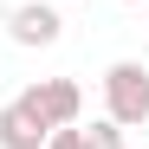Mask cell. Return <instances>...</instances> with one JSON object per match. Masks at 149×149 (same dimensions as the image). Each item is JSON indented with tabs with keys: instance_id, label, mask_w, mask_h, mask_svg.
Here are the masks:
<instances>
[{
	"instance_id": "6da1fadb",
	"label": "cell",
	"mask_w": 149,
	"mask_h": 149,
	"mask_svg": "<svg viewBox=\"0 0 149 149\" xmlns=\"http://www.w3.org/2000/svg\"><path fill=\"white\" fill-rule=\"evenodd\" d=\"M104 117L123 123V130H143V123H149V65L117 58L104 71Z\"/></svg>"
},
{
	"instance_id": "7a4b0ae2",
	"label": "cell",
	"mask_w": 149,
	"mask_h": 149,
	"mask_svg": "<svg viewBox=\"0 0 149 149\" xmlns=\"http://www.w3.org/2000/svg\"><path fill=\"white\" fill-rule=\"evenodd\" d=\"M19 104H26L45 130H58V123H78L84 117V91H78V78H39V84L19 91Z\"/></svg>"
},
{
	"instance_id": "3957f363",
	"label": "cell",
	"mask_w": 149,
	"mask_h": 149,
	"mask_svg": "<svg viewBox=\"0 0 149 149\" xmlns=\"http://www.w3.org/2000/svg\"><path fill=\"white\" fill-rule=\"evenodd\" d=\"M7 33H13V45H58L65 19H58V7H45V0H19L7 13Z\"/></svg>"
},
{
	"instance_id": "52a82bcc",
	"label": "cell",
	"mask_w": 149,
	"mask_h": 149,
	"mask_svg": "<svg viewBox=\"0 0 149 149\" xmlns=\"http://www.w3.org/2000/svg\"><path fill=\"white\" fill-rule=\"evenodd\" d=\"M123 7H143V0H123Z\"/></svg>"
},
{
	"instance_id": "8992f818",
	"label": "cell",
	"mask_w": 149,
	"mask_h": 149,
	"mask_svg": "<svg viewBox=\"0 0 149 149\" xmlns=\"http://www.w3.org/2000/svg\"><path fill=\"white\" fill-rule=\"evenodd\" d=\"M45 149H84V143H78V123H58V130L45 136Z\"/></svg>"
},
{
	"instance_id": "277c9868",
	"label": "cell",
	"mask_w": 149,
	"mask_h": 149,
	"mask_svg": "<svg viewBox=\"0 0 149 149\" xmlns=\"http://www.w3.org/2000/svg\"><path fill=\"white\" fill-rule=\"evenodd\" d=\"M45 136H52V130H45L19 97H13V104H0V149H45Z\"/></svg>"
},
{
	"instance_id": "5b68a950",
	"label": "cell",
	"mask_w": 149,
	"mask_h": 149,
	"mask_svg": "<svg viewBox=\"0 0 149 149\" xmlns=\"http://www.w3.org/2000/svg\"><path fill=\"white\" fill-rule=\"evenodd\" d=\"M123 136H130V130L110 123V117H91V130L78 123V143H84V149H123Z\"/></svg>"
}]
</instances>
